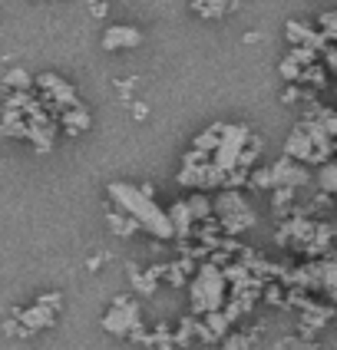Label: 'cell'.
<instances>
[{"mask_svg": "<svg viewBox=\"0 0 337 350\" xmlns=\"http://www.w3.org/2000/svg\"><path fill=\"white\" fill-rule=\"evenodd\" d=\"M90 10H93V17H106V14H109V7H106V3H99V0L90 3Z\"/></svg>", "mask_w": 337, "mask_h": 350, "instance_id": "obj_30", "label": "cell"}, {"mask_svg": "<svg viewBox=\"0 0 337 350\" xmlns=\"http://www.w3.org/2000/svg\"><path fill=\"white\" fill-rule=\"evenodd\" d=\"M139 324H146L142 321V308H139L136 297H129V294H116L109 311L103 314V331L113 334V337H129Z\"/></svg>", "mask_w": 337, "mask_h": 350, "instance_id": "obj_5", "label": "cell"}, {"mask_svg": "<svg viewBox=\"0 0 337 350\" xmlns=\"http://www.w3.org/2000/svg\"><path fill=\"white\" fill-rule=\"evenodd\" d=\"M314 182H317V192L331 195V198L337 202V159H331V162H324V165H317Z\"/></svg>", "mask_w": 337, "mask_h": 350, "instance_id": "obj_19", "label": "cell"}, {"mask_svg": "<svg viewBox=\"0 0 337 350\" xmlns=\"http://www.w3.org/2000/svg\"><path fill=\"white\" fill-rule=\"evenodd\" d=\"M228 304V281H225V271L205 261L198 274L192 278L189 284V308L196 317H205V314H215V311H225Z\"/></svg>", "mask_w": 337, "mask_h": 350, "instance_id": "obj_2", "label": "cell"}, {"mask_svg": "<svg viewBox=\"0 0 337 350\" xmlns=\"http://www.w3.org/2000/svg\"><path fill=\"white\" fill-rule=\"evenodd\" d=\"M301 83H304V86H314V90H324V86H327V66H324V63L308 66L304 77H301Z\"/></svg>", "mask_w": 337, "mask_h": 350, "instance_id": "obj_27", "label": "cell"}, {"mask_svg": "<svg viewBox=\"0 0 337 350\" xmlns=\"http://www.w3.org/2000/svg\"><path fill=\"white\" fill-rule=\"evenodd\" d=\"M165 212H169V221H172L176 241L178 245H189V241L196 238V218H192V212H189V202L178 198V202H172Z\"/></svg>", "mask_w": 337, "mask_h": 350, "instance_id": "obj_13", "label": "cell"}, {"mask_svg": "<svg viewBox=\"0 0 337 350\" xmlns=\"http://www.w3.org/2000/svg\"><path fill=\"white\" fill-rule=\"evenodd\" d=\"M334 317H337V304H331V301L321 304V301L311 297V301L297 311V337H308V340H311V337H314L317 331H324Z\"/></svg>", "mask_w": 337, "mask_h": 350, "instance_id": "obj_7", "label": "cell"}, {"mask_svg": "<svg viewBox=\"0 0 337 350\" xmlns=\"http://www.w3.org/2000/svg\"><path fill=\"white\" fill-rule=\"evenodd\" d=\"M37 86H40V93H43V96H40L43 106H50V109H57V113H66V109H73V106H83L77 96V90L63 77H57V73H40Z\"/></svg>", "mask_w": 337, "mask_h": 350, "instance_id": "obj_6", "label": "cell"}, {"mask_svg": "<svg viewBox=\"0 0 337 350\" xmlns=\"http://www.w3.org/2000/svg\"><path fill=\"white\" fill-rule=\"evenodd\" d=\"M278 347L281 350H317L314 340H308V337H297V334H291V337H281L278 340Z\"/></svg>", "mask_w": 337, "mask_h": 350, "instance_id": "obj_28", "label": "cell"}, {"mask_svg": "<svg viewBox=\"0 0 337 350\" xmlns=\"http://www.w3.org/2000/svg\"><path fill=\"white\" fill-rule=\"evenodd\" d=\"M57 314L59 311H53V308L43 304V301L30 304V308H23V311H14V321L20 324V337H30V334L53 327V324H57Z\"/></svg>", "mask_w": 337, "mask_h": 350, "instance_id": "obj_10", "label": "cell"}, {"mask_svg": "<svg viewBox=\"0 0 337 350\" xmlns=\"http://www.w3.org/2000/svg\"><path fill=\"white\" fill-rule=\"evenodd\" d=\"M106 195H109L113 208L126 212L129 218H136L139 228L149 232L156 241H172V238H176L172 221H169V212L159 205L156 198H149L139 185H129V182H109V185H106Z\"/></svg>", "mask_w": 337, "mask_h": 350, "instance_id": "obj_1", "label": "cell"}, {"mask_svg": "<svg viewBox=\"0 0 337 350\" xmlns=\"http://www.w3.org/2000/svg\"><path fill=\"white\" fill-rule=\"evenodd\" d=\"M136 46H142V30H139V27L116 23V27H106V30H103V50H106V53L136 50Z\"/></svg>", "mask_w": 337, "mask_h": 350, "instance_id": "obj_11", "label": "cell"}, {"mask_svg": "<svg viewBox=\"0 0 337 350\" xmlns=\"http://www.w3.org/2000/svg\"><path fill=\"white\" fill-rule=\"evenodd\" d=\"M248 189H268V192H275V172H271V162L252 169V182H248Z\"/></svg>", "mask_w": 337, "mask_h": 350, "instance_id": "obj_26", "label": "cell"}, {"mask_svg": "<svg viewBox=\"0 0 337 350\" xmlns=\"http://www.w3.org/2000/svg\"><path fill=\"white\" fill-rule=\"evenodd\" d=\"M185 202H189V212H192V218H196V225L208 221V218H215V198H212L208 192H192Z\"/></svg>", "mask_w": 337, "mask_h": 350, "instance_id": "obj_18", "label": "cell"}, {"mask_svg": "<svg viewBox=\"0 0 337 350\" xmlns=\"http://www.w3.org/2000/svg\"><path fill=\"white\" fill-rule=\"evenodd\" d=\"M304 96H308V93H304L297 83H288L284 93H281V103H284V106H295V103H304Z\"/></svg>", "mask_w": 337, "mask_h": 350, "instance_id": "obj_29", "label": "cell"}, {"mask_svg": "<svg viewBox=\"0 0 337 350\" xmlns=\"http://www.w3.org/2000/svg\"><path fill=\"white\" fill-rule=\"evenodd\" d=\"M314 27L324 33L327 43H337V10H324V14H317Z\"/></svg>", "mask_w": 337, "mask_h": 350, "instance_id": "obj_25", "label": "cell"}, {"mask_svg": "<svg viewBox=\"0 0 337 350\" xmlns=\"http://www.w3.org/2000/svg\"><path fill=\"white\" fill-rule=\"evenodd\" d=\"M304 70H308V66H301V63H297L291 53H284V57H281V63H278V77L284 79V83H297V86H301Z\"/></svg>", "mask_w": 337, "mask_h": 350, "instance_id": "obj_23", "label": "cell"}, {"mask_svg": "<svg viewBox=\"0 0 337 350\" xmlns=\"http://www.w3.org/2000/svg\"><path fill=\"white\" fill-rule=\"evenodd\" d=\"M238 7V0H205L202 7H198V17L202 20H221L225 14H232Z\"/></svg>", "mask_w": 337, "mask_h": 350, "instance_id": "obj_21", "label": "cell"}, {"mask_svg": "<svg viewBox=\"0 0 337 350\" xmlns=\"http://www.w3.org/2000/svg\"><path fill=\"white\" fill-rule=\"evenodd\" d=\"M59 126H63L66 136H79V133H86V129L93 126V116H90L86 106H73V109L59 113Z\"/></svg>", "mask_w": 337, "mask_h": 350, "instance_id": "obj_14", "label": "cell"}, {"mask_svg": "<svg viewBox=\"0 0 337 350\" xmlns=\"http://www.w3.org/2000/svg\"><path fill=\"white\" fill-rule=\"evenodd\" d=\"M133 116L146 119V116H149V106H146V103H133Z\"/></svg>", "mask_w": 337, "mask_h": 350, "instance_id": "obj_31", "label": "cell"}, {"mask_svg": "<svg viewBox=\"0 0 337 350\" xmlns=\"http://www.w3.org/2000/svg\"><path fill=\"white\" fill-rule=\"evenodd\" d=\"M215 218L228 238H238V234L252 232L258 225L255 208L248 205L245 192H235V189H221L215 195Z\"/></svg>", "mask_w": 337, "mask_h": 350, "instance_id": "obj_3", "label": "cell"}, {"mask_svg": "<svg viewBox=\"0 0 337 350\" xmlns=\"http://www.w3.org/2000/svg\"><path fill=\"white\" fill-rule=\"evenodd\" d=\"M106 225H109V232L116 234V238H133L136 232H142L136 218H129V215L119 212V208H109V212H106Z\"/></svg>", "mask_w": 337, "mask_h": 350, "instance_id": "obj_16", "label": "cell"}, {"mask_svg": "<svg viewBox=\"0 0 337 350\" xmlns=\"http://www.w3.org/2000/svg\"><path fill=\"white\" fill-rule=\"evenodd\" d=\"M221 133H225V122H212L208 129H202V133L192 139V149H196V152H205V156H215L218 142H221Z\"/></svg>", "mask_w": 337, "mask_h": 350, "instance_id": "obj_17", "label": "cell"}, {"mask_svg": "<svg viewBox=\"0 0 337 350\" xmlns=\"http://www.w3.org/2000/svg\"><path fill=\"white\" fill-rule=\"evenodd\" d=\"M271 172H275V189H295V192H301V189H308L314 182V175H311L308 165H301V162H295L288 156L275 159Z\"/></svg>", "mask_w": 337, "mask_h": 350, "instance_id": "obj_8", "label": "cell"}, {"mask_svg": "<svg viewBox=\"0 0 337 350\" xmlns=\"http://www.w3.org/2000/svg\"><path fill=\"white\" fill-rule=\"evenodd\" d=\"M232 331H235V327H232V321L225 317V311L198 317V344H221Z\"/></svg>", "mask_w": 337, "mask_h": 350, "instance_id": "obj_12", "label": "cell"}, {"mask_svg": "<svg viewBox=\"0 0 337 350\" xmlns=\"http://www.w3.org/2000/svg\"><path fill=\"white\" fill-rule=\"evenodd\" d=\"M252 136H255V133H252L245 122H225V133H221V142H218L212 162H215L225 175L235 172L238 165H241V156H245V149H248Z\"/></svg>", "mask_w": 337, "mask_h": 350, "instance_id": "obj_4", "label": "cell"}, {"mask_svg": "<svg viewBox=\"0 0 337 350\" xmlns=\"http://www.w3.org/2000/svg\"><path fill=\"white\" fill-rule=\"evenodd\" d=\"M3 83L14 90V93H30V86L37 83V79L30 77L23 66H14V70H7V77H3Z\"/></svg>", "mask_w": 337, "mask_h": 350, "instance_id": "obj_24", "label": "cell"}, {"mask_svg": "<svg viewBox=\"0 0 337 350\" xmlns=\"http://www.w3.org/2000/svg\"><path fill=\"white\" fill-rule=\"evenodd\" d=\"M258 337H261V324H252V327H235V331L221 340V347L225 350H252L258 344Z\"/></svg>", "mask_w": 337, "mask_h": 350, "instance_id": "obj_15", "label": "cell"}, {"mask_svg": "<svg viewBox=\"0 0 337 350\" xmlns=\"http://www.w3.org/2000/svg\"><path fill=\"white\" fill-rule=\"evenodd\" d=\"M152 347L156 350H176V327L169 321H159L152 327Z\"/></svg>", "mask_w": 337, "mask_h": 350, "instance_id": "obj_22", "label": "cell"}, {"mask_svg": "<svg viewBox=\"0 0 337 350\" xmlns=\"http://www.w3.org/2000/svg\"><path fill=\"white\" fill-rule=\"evenodd\" d=\"M192 344H198V317L185 314L176 324V347H192Z\"/></svg>", "mask_w": 337, "mask_h": 350, "instance_id": "obj_20", "label": "cell"}, {"mask_svg": "<svg viewBox=\"0 0 337 350\" xmlns=\"http://www.w3.org/2000/svg\"><path fill=\"white\" fill-rule=\"evenodd\" d=\"M284 37H288V46H308V50H314V53H324V50L331 46L311 20H301V17L284 23Z\"/></svg>", "mask_w": 337, "mask_h": 350, "instance_id": "obj_9", "label": "cell"}]
</instances>
